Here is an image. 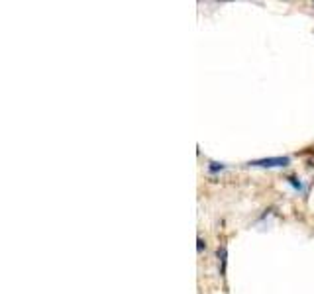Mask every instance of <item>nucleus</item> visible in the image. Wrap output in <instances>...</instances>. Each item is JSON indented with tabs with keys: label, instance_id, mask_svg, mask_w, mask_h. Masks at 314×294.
Segmentation results:
<instances>
[{
	"label": "nucleus",
	"instance_id": "obj_2",
	"mask_svg": "<svg viewBox=\"0 0 314 294\" xmlns=\"http://www.w3.org/2000/svg\"><path fill=\"white\" fill-rule=\"evenodd\" d=\"M226 265H228V247H226V243H222L218 247V269H220L222 278H226Z\"/></svg>",
	"mask_w": 314,
	"mask_h": 294
},
{
	"label": "nucleus",
	"instance_id": "obj_3",
	"mask_svg": "<svg viewBox=\"0 0 314 294\" xmlns=\"http://www.w3.org/2000/svg\"><path fill=\"white\" fill-rule=\"evenodd\" d=\"M226 169L224 163H216V161H210L208 163V173H212V175H216V173H222Z\"/></svg>",
	"mask_w": 314,
	"mask_h": 294
},
{
	"label": "nucleus",
	"instance_id": "obj_4",
	"mask_svg": "<svg viewBox=\"0 0 314 294\" xmlns=\"http://www.w3.org/2000/svg\"><path fill=\"white\" fill-rule=\"evenodd\" d=\"M287 182L291 184V186L294 188V190H296V192H304V184L298 181L296 177H287Z\"/></svg>",
	"mask_w": 314,
	"mask_h": 294
},
{
	"label": "nucleus",
	"instance_id": "obj_1",
	"mask_svg": "<svg viewBox=\"0 0 314 294\" xmlns=\"http://www.w3.org/2000/svg\"><path fill=\"white\" fill-rule=\"evenodd\" d=\"M291 165V157L287 155H279V157H263L253 159L247 163V167H257V169H283Z\"/></svg>",
	"mask_w": 314,
	"mask_h": 294
},
{
	"label": "nucleus",
	"instance_id": "obj_5",
	"mask_svg": "<svg viewBox=\"0 0 314 294\" xmlns=\"http://www.w3.org/2000/svg\"><path fill=\"white\" fill-rule=\"evenodd\" d=\"M197 243H199V245H197L199 253H202V249H204V241H202V237H199V239H197Z\"/></svg>",
	"mask_w": 314,
	"mask_h": 294
}]
</instances>
